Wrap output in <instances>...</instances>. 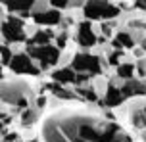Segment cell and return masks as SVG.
Returning <instances> with one entry per match:
<instances>
[{
	"label": "cell",
	"mask_w": 146,
	"mask_h": 142,
	"mask_svg": "<svg viewBox=\"0 0 146 142\" xmlns=\"http://www.w3.org/2000/svg\"><path fill=\"white\" fill-rule=\"evenodd\" d=\"M94 40H96V37H94V33H92V29H90V25L88 23H83L81 29H79V42L83 46H92Z\"/></svg>",
	"instance_id": "8992f818"
},
{
	"label": "cell",
	"mask_w": 146,
	"mask_h": 142,
	"mask_svg": "<svg viewBox=\"0 0 146 142\" xmlns=\"http://www.w3.org/2000/svg\"><path fill=\"white\" fill-rule=\"evenodd\" d=\"M52 90H54V94H58V96H64V98H69V94H67L66 90H62L60 87H52Z\"/></svg>",
	"instance_id": "5bb4252c"
},
{
	"label": "cell",
	"mask_w": 146,
	"mask_h": 142,
	"mask_svg": "<svg viewBox=\"0 0 146 142\" xmlns=\"http://www.w3.org/2000/svg\"><path fill=\"white\" fill-rule=\"evenodd\" d=\"M33 4V0H10L8 6L12 10H27V8Z\"/></svg>",
	"instance_id": "30bf717a"
},
{
	"label": "cell",
	"mask_w": 146,
	"mask_h": 142,
	"mask_svg": "<svg viewBox=\"0 0 146 142\" xmlns=\"http://www.w3.org/2000/svg\"><path fill=\"white\" fill-rule=\"evenodd\" d=\"M117 73H119V77H131L133 75V65H117Z\"/></svg>",
	"instance_id": "4fadbf2b"
},
{
	"label": "cell",
	"mask_w": 146,
	"mask_h": 142,
	"mask_svg": "<svg viewBox=\"0 0 146 142\" xmlns=\"http://www.w3.org/2000/svg\"><path fill=\"white\" fill-rule=\"evenodd\" d=\"M119 14V10L115 6H110L102 0H90L85 6V15L87 17H92V19H98V17H113V15Z\"/></svg>",
	"instance_id": "6da1fadb"
},
{
	"label": "cell",
	"mask_w": 146,
	"mask_h": 142,
	"mask_svg": "<svg viewBox=\"0 0 146 142\" xmlns=\"http://www.w3.org/2000/svg\"><path fill=\"white\" fill-rule=\"evenodd\" d=\"M35 21L42 23V25H54V23L60 21V12L58 10H50V12H44V14H36Z\"/></svg>",
	"instance_id": "52a82bcc"
},
{
	"label": "cell",
	"mask_w": 146,
	"mask_h": 142,
	"mask_svg": "<svg viewBox=\"0 0 146 142\" xmlns=\"http://www.w3.org/2000/svg\"><path fill=\"white\" fill-rule=\"evenodd\" d=\"M117 56H121V54H113V56L110 58V63H113V65H117V60H119Z\"/></svg>",
	"instance_id": "ac0fdd59"
},
{
	"label": "cell",
	"mask_w": 146,
	"mask_h": 142,
	"mask_svg": "<svg viewBox=\"0 0 146 142\" xmlns=\"http://www.w3.org/2000/svg\"><path fill=\"white\" fill-rule=\"evenodd\" d=\"M4 37L10 40H23V31H21V23L17 19H12L4 25Z\"/></svg>",
	"instance_id": "5b68a950"
},
{
	"label": "cell",
	"mask_w": 146,
	"mask_h": 142,
	"mask_svg": "<svg viewBox=\"0 0 146 142\" xmlns=\"http://www.w3.org/2000/svg\"><path fill=\"white\" fill-rule=\"evenodd\" d=\"M73 69L77 71H90V73H98L100 71V63L96 60L94 56H85L81 54L73 60Z\"/></svg>",
	"instance_id": "3957f363"
},
{
	"label": "cell",
	"mask_w": 146,
	"mask_h": 142,
	"mask_svg": "<svg viewBox=\"0 0 146 142\" xmlns=\"http://www.w3.org/2000/svg\"><path fill=\"white\" fill-rule=\"evenodd\" d=\"M115 46H133V40L129 35H125V33H119L115 38Z\"/></svg>",
	"instance_id": "8fae6325"
},
{
	"label": "cell",
	"mask_w": 146,
	"mask_h": 142,
	"mask_svg": "<svg viewBox=\"0 0 146 142\" xmlns=\"http://www.w3.org/2000/svg\"><path fill=\"white\" fill-rule=\"evenodd\" d=\"M123 94H125V92H119L117 89L110 87V89H108V96H106V100H104V104H108V106H117L121 100H123Z\"/></svg>",
	"instance_id": "9c48e42d"
},
{
	"label": "cell",
	"mask_w": 146,
	"mask_h": 142,
	"mask_svg": "<svg viewBox=\"0 0 146 142\" xmlns=\"http://www.w3.org/2000/svg\"><path fill=\"white\" fill-rule=\"evenodd\" d=\"M10 67H12V71H15V73H29V75H36V73H38V71L31 65L29 58H27V56H23V54H17V56L12 58Z\"/></svg>",
	"instance_id": "277c9868"
},
{
	"label": "cell",
	"mask_w": 146,
	"mask_h": 142,
	"mask_svg": "<svg viewBox=\"0 0 146 142\" xmlns=\"http://www.w3.org/2000/svg\"><path fill=\"white\" fill-rule=\"evenodd\" d=\"M48 38H50V33H36V35H35V38H33V42L46 46V42H48Z\"/></svg>",
	"instance_id": "7c38bea8"
},
{
	"label": "cell",
	"mask_w": 146,
	"mask_h": 142,
	"mask_svg": "<svg viewBox=\"0 0 146 142\" xmlns=\"http://www.w3.org/2000/svg\"><path fill=\"white\" fill-rule=\"evenodd\" d=\"M52 77H54L56 81H60V83H73L75 79H77L75 71H71V69H60V71H54Z\"/></svg>",
	"instance_id": "ba28073f"
},
{
	"label": "cell",
	"mask_w": 146,
	"mask_h": 142,
	"mask_svg": "<svg viewBox=\"0 0 146 142\" xmlns=\"http://www.w3.org/2000/svg\"><path fill=\"white\" fill-rule=\"evenodd\" d=\"M81 94H83L85 98H88V100H94V94H92V92H88V90H81Z\"/></svg>",
	"instance_id": "2e32d148"
},
{
	"label": "cell",
	"mask_w": 146,
	"mask_h": 142,
	"mask_svg": "<svg viewBox=\"0 0 146 142\" xmlns=\"http://www.w3.org/2000/svg\"><path fill=\"white\" fill-rule=\"evenodd\" d=\"M31 56H35L36 60L42 61V65H50V63H56L60 58L58 48H52V46H42V48H31L29 50Z\"/></svg>",
	"instance_id": "7a4b0ae2"
},
{
	"label": "cell",
	"mask_w": 146,
	"mask_h": 142,
	"mask_svg": "<svg viewBox=\"0 0 146 142\" xmlns=\"http://www.w3.org/2000/svg\"><path fill=\"white\" fill-rule=\"evenodd\" d=\"M52 4H54V6H58V8H64L67 4V0H50Z\"/></svg>",
	"instance_id": "9a60e30c"
},
{
	"label": "cell",
	"mask_w": 146,
	"mask_h": 142,
	"mask_svg": "<svg viewBox=\"0 0 146 142\" xmlns=\"http://www.w3.org/2000/svg\"><path fill=\"white\" fill-rule=\"evenodd\" d=\"M2 54H4V63H8V61H10V52H8V48H4Z\"/></svg>",
	"instance_id": "e0dca14e"
},
{
	"label": "cell",
	"mask_w": 146,
	"mask_h": 142,
	"mask_svg": "<svg viewBox=\"0 0 146 142\" xmlns=\"http://www.w3.org/2000/svg\"><path fill=\"white\" fill-rule=\"evenodd\" d=\"M144 50H146V40H144Z\"/></svg>",
	"instance_id": "ffe728a7"
},
{
	"label": "cell",
	"mask_w": 146,
	"mask_h": 142,
	"mask_svg": "<svg viewBox=\"0 0 146 142\" xmlns=\"http://www.w3.org/2000/svg\"><path fill=\"white\" fill-rule=\"evenodd\" d=\"M139 6H142V8H146V0H139Z\"/></svg>",
	"instance_id": "d6986e66"
}]
</instances>
